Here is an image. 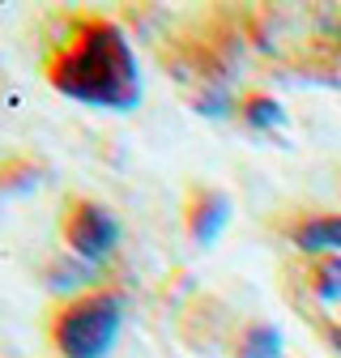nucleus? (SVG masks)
I'll return each instance as SVG.
<instances>
[{
    "instance_id": "2",
    "label": "nucleus",
    "mask_w": 341,
    "mask_h": 358,
    "mask_svg": "<svg viewBox=\"0 0 341 358\" xmlns=\"http://www.w3.org/2000/svg\"><path fill=\"white\" fill-rule=\"evenodd\" d=\"M124 333V299L111 290H85L52 320V345L60 358H107Z\"/></svg>"
},
{
    "instance_id": "3",
    "label": "nucleus",
    "mask_w": 341,
    "mask_h": 358,
    "mask_svg": "<svg viewBox=\"0 0 341 358\" xmlns=\"http://www.w3.org/2000/svg\"><path fill=\"white\" fill-rule=\"evenodd\" d=\"M119 239H124L119 217H115L107 205L81 196V201H73V205L64 209V243H68V252H73L77 260L103 268V264L115 256Z\"/></svg>"
},
{
    "instance_id": "4",
    "label": "nucleus",
    "mask_w": 341,
    "mask_h": 358,
    "mask_svg": "<svg viewBox=\"0 0 341 358\" xmlns=\"http://www.w3.org/2000/svg\"><path fill=\"white\" fill-rule=\"evenodd\" d=\"M184 217H188L192 243H196V248H213V243L226 235V227H231L235 201H231L222 188H196L192 201H188V209H184Z\"/></svg>"
},
{
    "instance_id": "9",
    "label": "nucleus",
    "mask_w": 341,
    "mask_h": 358,
    "mask_svg": "<svg viewBox=\"0 0 341 358\" xmlns=\"http://www.w3.org/2000/svg\"><path fill=\"white\" fill-rule=\"evenodd\" d=\"M312 294L320 303H341V256L312 260Z\"/></svg>"
},
{
    "instance_id": "10",
    "label": "nucleus",
    "mask_w": 341,
    "mask_h": 358,
    "mask_svg": "<svg viewBox=\"0 0 341 358\" xmlns=\"http://www.w3.org/2000/svg\"><path fill=\"white\" fill-rule=\"evenodd\" d=\"M324 337H328V345L341 354V324H328V329H324Z\"/></svg>"
},
{
    "instance_id": "5",
    "label": "nucleus",
    "mask_w": 341,
    "mask_h": 358,
    "mask_svg": "<svg viewBox=\"0 0 341 358\" xmlns=\"http://www.w3.org/2000/svg\"><path fill=\"white\" fill-rule=\"evenodd\" d=\"M290 243L307 256H341V213H312L290 227Z\"/></svg>"
},
{
    "instance_id": "7",
    "label": "nucleus",
    "mask_w": 341,
    "mask_h": 358,
    "mask_svg": "<svg viewBox=\"0 0 341 358\" xmlns=\"http://www.w3.org/2000/svg\"><path fill=\"white\" fill-rule=\"evenodd\" d=\"M286 354V337L277 324H265V320H256L243 329L239 337V358H282Z\"/></svg>"
},
{
    "instance_id": "6",
    "label": "nucleus",
    "mask_w": 341,
    "mask_h": 358,
    "mask_svg": "<svg viewBox=\"0 0 341 358\" xmlns=\"http://www.w3.org/2000/svg\"><path fill=\"white\" fill-rule=\"evenodd\" d=\"M94 278H99V264H85L73 252H64L48 264V278L43 282H48L52 294H68V303H73V299H81V286H90Z\"/></svg>"
},
{
    "instance_id": "8",
    "label": "nucleus",
    "mask_w": 341,
    "mask_h": 358,
    "mask_svg": "<svg viewBox=\"0 0 341 358\" xmlns=\"http://www.w3.org/2000/svg\"><path fill=\"white\" fill-rule=\"evenodd\" d=\"M239 120H243L247 128H256V132H273V128L286 124V107H282L273 94H247V99L239 103Z\"/></svg>"
},
{
    "instance_id": "1",
    "label": "nucleus",
    "mask_w": 341,
    "mask_h": 358,
    "mask_svg": "<svg viewBox=\"0 0 341 358\" xmlns=\"http://www.w3.org/2000/svg\"><path fill=\"white\" fill-rule=\"evenodd\" d=\"M48 81L56 94H64L81 107H94V111H111V115L137 111L145 99L133 43H128L124 26L107 22V17L73 22L68 38L48 60Z\"/></svg>"
}]
</instances>
